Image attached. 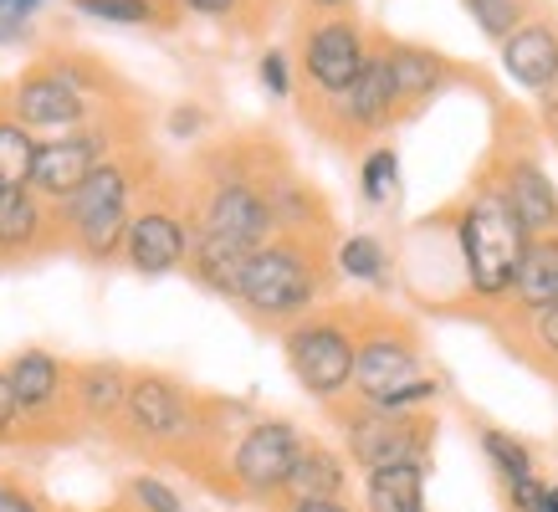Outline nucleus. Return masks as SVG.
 <instances>
[{
  "label": "nucleus",
  "instance_id": "f704fd0d",
  "mask_svg": "<svg viewBox=\"0 0 558 512\" xmlns=\"http://www.w3.org/2000/svg\"><path fill=\"white\" fill-rule=\"evenodd\" d=\"M16 430H21V410H16V394H11V379L0 369V446L11 441Z\"/></svg>",
  "mask_w": 558,
  "mask_h": 512
},
{
  "label": "nucleus",
  "instance_id": "b1692460",
  "mask_svg": "<svg viewBox=\"0 0 558 512\" xmlns=\"http://www.w3.org/2000/svg\"><path fill=\"white\" fill-rule=\"evenodd\" d=\"M364 512H425V466L364 472Z\"/></svg>",
  "mask_w": 558,
  "mask_h": 512
},
{
  "label": "nucleus",
  "instance_id": "2f4dec72",
  "mask_svg": "<svg viewBox=\"0 0 558 512\" xmlns=\"http://www.w3.org/2000/svg\"><path fill=\"white\" fill-rule=\"evenodd\" d=\"M129 502H134L138 512H185L180 492H174L170 481H159V477H134L129 481Z\"/></svg>",
  "mask_w": 558,
  "mask_h": 512
},
{
  "label": "nucleus",
  "instance_id": "a878e982",
  "mask_svg": "<svg viewBox=\"0 0 558 512\" xmlns=\"http://www.w3.org/2000/svg\"><path fill=\"white\" fill-rule=\"evenodd\" d=\"M36 138L11 113H0V190H32Z\"/></svg>",
  "mask_w": 558,
  "mask_h": 512
},
{
  "label": "nucleus",
  "instance_id": "a19ab883",
  "mask_svg": "<svg viewBox=\"0 0 558 512\" xmlns=\"http://www.w3.org/2000/svg\"><path fill=\"white\" fill-rule=\"evenodd\" d=\"M554 129H558V123H554Z\"/></svg>",
  "mask_w": 558,
  "mask_h": 512
},
{
  "label": "nucleus",
  "instance_id": "a211bd4d",
  "mask_svg": "<svg viewBox=\"0 0 558 512\" xmlns=\"http://www.w3.org/2000/svg\"><path fill=\"white\" fill-rule=\"evenodd\" d=\"M343 492H349V461H343V451L303 436V451L292 461L282 497H292V502H339Z\"/></svg>",
  "mask_w": 558,
  "mask_h": 512
},
{
  "label": "nucleus",
  "instance_id": "4be33fe9",
  "mask_svg": "<svg viewBox=\"0 0 558 512\" xmlns=\"http://www.w3.org/2000/svg\"><path fill=\"white\" fill-rule=\"evenodd\" d=\"M246 256H252V252H241V246H231V241H220V236H205V231H195V241H190V256H185V267H190V277H195L201 288L220 292V297H236Z\"/></svg>",
  "mask_w": 558,
  "mask_h": 512
},
{
  "label": "nucleus",
  "instance_id": "bb28decb",
  "mask_svg": "<svg viewBox=\"0 0 558 512\" xmlns=\"http://www.w3.org/2000/svg\"><path fill=\"white\" fill-rule=\"evenodd\" d=\"M482 451L487 461L497 466V477L518 487V481H533V456H527V446L512 436V430H497V426H482Z\"/></svg>",
  "mask_w": 558,
  "mask_h": 512
},
{
  "label": "nucleus",
  "instance_id": "412c9836",
  "mask_svg": "<svg viewBox=\"0 0 558 512\" xmlns=\"http://www.w3.org/2000/svg\"><path fill=\"white\" fill-rule=\"evenodd\" d=\"M558 303V236H533L527 241L518 277H512V313H538V307Z\"/></svg>",
  "mask_w": 558,
  "mask_h": 512
},
{
  "label": "nucleus",
  "instance_id": "20e7f679",
  "mask_svg": "<svg viewBox=\"0 0 558 512\" xmlns=\"http://www.w3.org/2000/svg\"><path fill=\"white\" fill-rule=\"evenodd\" d=\"M51 221L87 261H113L123 246V231L134 221V170L123 159H102L68 200L51 205Z\"/></svg>",
  "mask_w": 558,
  "mask_h": 512
},
{
  "label": "nucleus",
  "instance_id": "cd10ccee",
  "mask_svg": "<svg viewBox=\"0 0 558 512\" xmlns=\"http://www.w3.org/2000/svg\"><path fill=\"white\" fill-rule=\"evenodd\" d=\"M339 272L354 277V282L379 288V282L389 277V256L374 236H349V241H339Z\"/></svg>",
  "mask_w": 558,
  "mask_h": 512
},
{
  "label": "nucleus",
  "instance_id": "9d476101",
  "mask_svg": "<svg viewBox=\"0 0 558 512\" xmlns=\"http://www.w3.org/2000/svg\"><path fill=\"white\" fill-rule=\"evenodd\" d=\"M364 57H369V47H364V32L354 16H323L303 36V77L318 98L339 102L354 87Z\"/></svg>",
  "mask_w": 558,
  "mask_h": 512
},
{
  "label": "nucleus",
  "instance_id": "58836bf2",
  "mask_svg": "<svg viewBox=\"0 0 558 512\" xmlns=\"http://www.w3.org/2000/svg\"><path fill=\"white\" fill-rule=\"evenodd\" d=\"M307 5L323 11V16H349V5H354V0H307Z\"/></svg>",
  "mask_w": 558,
  "mask_h": 512
},
{
  "label": "nucleus",
  "instance_id": "f3484780",
  "mask_svg": "<svg viewBox=\"0 0 558 512\" xmlns=\"http://www.w3.org/2000/svg\"><path fill=\"white\" fill-rule=\"evenodd\" d=\"M502 68L512 72V83L527 93H548L558 83V26L554 21L527 16L518 32L502 41Z\"/></svg>",
  "mask_w": 558,
  "mask_h": 512
},
{
  "label": "nucleus",
  "instance_id": "4468645a",
  "mask_svg": "<svg viewBox=\"0 0 558 512\" xmlns=\"http://www.w3.org/2000/svg\"><path fill=\"white\" fill-rule=\"evenodd\" d=\"M11 394H16V410H21V430L32 426H47L68 410V364L47 349H21L11 358Z\"/></svg>",
  "mask_w": 558,
  "mask_h": 512
},
{
  "label": "nucleus",
  "instance_id": "9b49d317",
  "mask_svg": "<svg viewBox=\"0 0 558 512\" xmlns=\"http://www.w3.org/2000/svg\"><path fill=\"white\" fill-rule=\"evenodd\" d=\"M190 241H195V221L190 216H180L174 205H144V210H134V221L123 231L119 256L138 277H165L185 267Z\"/></svg>",
  "mask_w": 558,
  "mask_h": 512
},
{
  "label": "nucleus",
  "instance_id": "c9c22d12",
  "mask_svg": "<svg viewBox=\"0 0 558 512\" xmlns=\"http://www.w3.org/2000/svg\"><path fill=\"white\" fill-rule=\"evenodd\" d=\"M0 512H41V502L21 481H0Z\"/></svg>",
  "mask_w": 558,
  "mask_h": 512
},
{
  "label": "nucleus",
  "instance_id": "7ed1b4c3",
  "mask_svg": "<svg viewBox=\"0 0 558 512\" xmlns=\"http://www.w3.org/2000/svg\"><path fill=\"white\" fill-rule=\"evenodd\" d=\"M328 288V272H323V256L313 241L298 236H271L267 246H256L241 267V288L236 303L256 318H303L313 313V303Z\"/></svg>",
  "mask_w": 558,
  "mask_h": 512
},
{
  "label": "nucleus",
  "instance_id": "c85d7f7f",
  "mask_svg": "<svg viewBox=\"0 0 558 512\" xmlns=\"http://www.w3.org/2000/svg\"><path fill=\"white\" fill-rule=\"evenodd\" d=\"M466 5V16L492 36V41H508L527 16H533V0H461Z\"/></svg>",
  "mask_w": 558,
  "mask_h": 512
},
{
  "label": "nucleus",
  "instance_id": "4c0bfd02",
  "mask_svg": "<svg viewBox=\"0 0 558 512\" xmlns=\"http://www.w3.org/2000/svg\"><path fill=\"white\" fill-rule=\"evenodd\" d=\"M277 512H359V508H349V502H292V497H282L277 502Z\"/></svg>",
  "mask_w": 558,
  "mask_h": 512
},
{
  "label": "nucleus",
  "instance_id": "423d86ee",
  "mask_svg": "<svg viewBox=\"0 0 558 512\" xmlns=\"http://www.w3.org/2000/svg\"><path fill=\"white\" fill-rule=\"evenodd\" d=\"M436 446V415L410 410V415H385V410L359 405L343 415V461H354L359 472L379 466H425Z\"/></svg>",
  "mask_w": 558,
  "mask_h": 512
},
{
  "label": "nucleus",
  "instance_id": "e433bc0d",
  "mask_svg": "<svg viewBox=\"0 0 558 512\" xmlns=\"http://www.w3.org/2000/svg\"><path fill=\"white\" fill-rule=\"evenodd\" d=\"M190 16H205V21H226L241 11V0H180Z\"/></svg>",
  "mask_w": 558,
  "mask_h": 512
},
{
  "label": "nucleus",
  "instance_id": "393cba45",
  "mask_svg": "<svg viewBox=\"0 0 558 512\" xmlns=\"http://www.w3.org/2000/svg\"><path fill=\"white\" fill-rule=\"evenodd\" d=\"M512 328V343L523 349L538 369H558V303L538 307V313H508Z\"/></svg>",
  "mask_w": 558,
  "mask_h": 512
},
{
  "label": "nucleus",
  "instance_id": "72a5a7b5",
  "mask_svg": "<svg viewBox=\"0 0 558 512\" xmlns=\"http://www.w3.org/2000/svg\"><path fill=\"white\" fill-rule=\"evenodd\" d=\"M256 72H262V87H267L271 98H292V68H288V57H282V51H267Z\"/></svg>",
  "mask_w": 558,
  "mask_h": 512
},
{
  "label": "nucleus",
  "instance_id": "ddd939ff",
  "mask_svg": "<svg viewBox=\"0 0 558 512\" xmlns=\"http://www.w3.org/2000/svg\"><path fill=\"white\" fill-rule=\"evenodd\" d=\"M102 159H108V134L102 129H72V134H57L47 144H36L32 195H47L51 205L68 200Z\"/></svg>",
  "mask_w": 558,
  "mask_h": 512
},
{
  "label": "nucleus",
  "instance_id": "39448f33",
  "mask_svg": "<svg viewBox=\"0 0 558 512\" xmlns=\"http://www.w3.org/2000/svg\"><path fill=\"white\" fill-rule=\"evenodd\" d=\"M282 354H288L292 379L313 400L333 405L354 385V324H349V313H303L288 328Z\"/></svg>",
  "mask_w": 558,
  "mask_h": 512
},
{
  "label": "nucleus",
  "instance_id": "aec40b11",
  "mask_svg": "<svg viewBox=\"0 0 558 512\" xmlns=\"http://www.w3.org/2000/svg\"><path fill=\"white\" fill-rule=\"evenodd\" d=\"M385 62H389V77H395V93H400V108H421L425 98H436L446 87V72L451 62L430 47H410V41H389L385 47Z\"/></svg>",
  "mask_w": 558,
  "mask_h": 512
},
{
  "label": "nucleus",
  "instance_id": "c756f323",
  "mask_svg": "<svg viewBox=\"0 0 558 512\" xmlns=\"http://www.w3.org/2000/svg\"><path fill=\"white\" fill-rule=\"evenodd\" d=\"M359 185H364V200L369 205H389L395 195H400V159H395V149H369L364 154V170H359Z\"/></svg>",
  "mask_w": 558,
  "mask_h": 512
},
{
  "label": "nucleus",
  "instance_id": "f257e3e1",
  "mask_svg": "<svg viewBox=\"0 0 558 512\" xmlns=\"http://www.w3.org/2000/svg\"><path fill=\"white\" fill-rule=\"evenodd\" d=\"M359 405L385 410V415H410V410H430L440 385L425 375V354L415 328L400 318H374L354 328V385Z\"/></svg>",
  "mask_w": 558,
  "mask_h": 512
},
{
  "label": "nucleus",
  "instance_id": "dca6fc26",
  "mask_svg": "<svg viewBox=\"0 0 558 512\" xmlns=\"http://www.w3.org/2000/svg\"><path fill=\"white\" fill-rule=\"evenodd\" d=\"M339 108H343V129H349L354 138L385 134L389 123L405 113V108H400V93H395V77H389L385 47H369V57H364L354 87L339 98Z\"/></svg>",
  "mask_w": 558,
  "mask_h": 512
},
{
  "label": "nucleus",
  "instance_id": "5701e85b",
  "mask_svg": "<svg viewBox=\"0 0 558 512\" xmlns=\"http://www.w3.org/2000/svg\"><path fill=\"white\" fill-rule=\"evenodd\" d=\"M47 236V210L32 190H0V256H32Z\"/></svg>",
  "mask_w": 558,
  "mask_h": 512
},
{
  "label": "nucleus",
  "instance_id": "f03ea898",
  "mask_svg": "<svg viewBox=\"0 0 558 512\" xmlns=\"http://www.w3.org/2000/svg\"><path fill=\"white\" fill-rule=\"evenodd\" d=\"M457 252H461V267H466L472 303L508 307L512 277H518V261H523V252H527V236H523V225L512 221V210L502 205V195H497L492 180H482V185L472 190V200H461Z\"/></svg>",
  "mask_w": 558,
  "mask_h": 512
},
{
  "label": "nucleus",
  "instance_id": "2eb2a0df",
  "mask_svg": "<svg viewBox=\"0 0 558 512\" xmlns=\"http://www.w3.org/2000/svg\"><path fill=\"white\" fill-rule=\"evenodd\" d=\"M502 205L512 210V221L523 225V236H558V190L554 180L533 164V159H508L497 174H487Z\"/></svg>",
  "mask_w": 558,
  "mask_h": 512
},
{
  "label": "nucleus",
  "instance_id": "473e14b6",
  "mask_svg": "<svg viewBox=\"0 0 558 512\" xmlns=\"http://www.w3.org/2000/svg\"><path fill=\"white\" fill-rule=\"evenodd\" d=\"M41 5L47 0H0V41H21Z\"/></svg>",
  "mask_w": 558,
  "mask_h": 512
},
{
  "label": "nucleus",
  "instance_id": "1a4fd4ad",
  "mask_svg": "<svg viewBox=\"0 0 558 512\" xmlns=\"http://www.w3.org/2000/svg\"><path fill=\"white\" fill-rule=\"evenodd\" d=\"M195 231L231 241V246H241V252L267 246V241L277 236V225H271L267 190H262V180H252V174H220L216 185L201 195Z\"/></svg>",
  "mask_w": 558,
  "mask_h": 512
},
{
  "label": "nucleus",
  "instance_id": "7c9ffc66",
  "mask_svg": "<svg viewBox=\"0 0 558 512\" xmlns=\"http://www.w3.org/2000/svg\"><path fill=\"white\" fill-rule=\"evenodd\" d=\"M83 16H98V21H113V26H159L165 11L154 0H72Z\"/></svg>",
  "mask_w": 558,
  "mask_h": 512
},
{
  "label": "nucleus",
  "instance_id": "0eeeda50",
  "mask_svg": "<svg viewBox=\"0 0 558 512\" xmlns=\"http://www.w3.org/2000/svg\"><path fill=\"white\" fill-rule=\"evenodd\" d=\"M201 400L170 375H129V394H123V430L138 446L170 451V446L195 441L201 430Z\"/></svg>",
  "mask_w": 558,
  "mask_h": 512
},
{
  "label": "nucleus",
  "instance_id": "6ab92c4d",
  "mask_svg": "<svg viewBox=\"0 0 558 512\" xmlns=\"http://www.w3.org/2000/svg\"><path fill=\"white\" fill-rule=\"evenodd\" d=\"M123 394H129V369L123 364H83V369L68 375V405L93 426H113L119 420Z\"/></svg>",
  "mask_w": 558,
  "mask_h": 512
},
{
  "label": "nucleus",
  "instance_id": "6e6552de",
  "mask_svg": "<svg viewBox=\"0 0 558 512\" xmlns=\"http://www.w3.org/2000/svg\"><path fill=\"white\" fill-rule=\"evenodd\" d=\"M303 451V430L292 420H252L231 441V487L252 502H282V487H288L292 461Z\"/></svg>",
  "mask_w": 558,
  "mask_h": 512
},
{
  "label": "nucleus",
  "instance_id": "ea45409f",
  "mask_svg": "<svg viewBox=\"0 0 558 512\" xmlns=\"http://www.w3.org/2000/svg\"><path fill=\"white\" fill-rule=\"evenodd\" d=\"M195 123H201V113H195V108H180V113H174V134H190Z\"/></svg>",
  "mask_w": 558,
  "mask_h": 512
},
{
  "label": "nucleus",
  "instance_id": "f8f14e48",
  "mask_svg": "<svg viewBox=\"0 0 558 512\" xmlns=\"http://www.w3.org/2000/svg\"><path fill=\"white\" fill-rule=\"evenodd\" d=\"M11 119L21 129H83L87 123V93L72 83L62 68H36L11 87Z\"/></svg>",
  "mask_w": 558,
  "mask_h": 512
}]
</instances>
